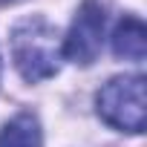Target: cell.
I'll return each mask as SVG.
<instances>
[{"instance_id": "4", "label": "cell", "mask_w": 147, "mask_h": 147, "mask_svg": "<svg viewBox=\"0 0 147 147\" xmlns=\"http://www.w3.org/2000/svg\"><path fill=\"white\" fill-rule=\"evenodd\" d=\"M113 52L124 61H144V55H147V29L138 18H124L115 26Z\"/></svg>"}, {"instance_id": "3", "label": "cell", "mask_w": 147, "mask_h": 147, "mask_svg": "<svg viewBox=\"0 0 147 147\" xmlns=\"http://www.w3.org/2000/svg\"><path fill=\"white\" fill-rule=\"evenodd\" d=\"M104 23H107L104 3L101 0H84L75 20H72V26H69V35L63 38L61 52L75 63H92L101 52Z\"/></svg>"}, {"instance_id": "5", "label": "cell", "mask_w": 147, "mask_h": 147, "mask_svg": "<svg viewBox=\"0 0 147 147\" xmlns=\"http://www.w3.org/2000/svg\"><path fill=\"white\" fill-rule=\"evenodd\" d=\"M0 147H40L38 118L29 115V113L12 118L3 130H0Z\"/></svg>"}, {"instance_id": "1", "label": "cell", "mask_w": 147, "mask_h": 147, "mask_svg": "<svg viewBox=\"0 0 147 147\" xmlns=\"http://www.w3.org/2000/svg\"><path fill=\"white\" fill-rule=\"evenodd\" d=\"M12 58L18 72L29 81H46L61 66V40L52 23L43 18H29L12 32Z\"/></svg>"}, {"instance_id": "2", "label": "cell", "mask_w": 147, "mask_h": 147, "mask_svg": "<svg viewBox=\"0 0 147 147\" xmlns=\"http://www.w3.org/2000/svg\"><path fill=\"white\" fill-rule=\"evenodd\" d=\"M98 115L124 133H144L147 124V98L141 75H118L98 92Z\"/></svg>"}, {"instance_id": "6", "label": "cell", "mask_w": 147, "mask_h": 147, "mask_svg": "<svg viewBox=\"0 0 147 147\" xmlns=\"http://www.w3.org/2000/svg\"><path fill=\"white\" fill-rule=\"evenodd\" d=\"M0 3H3V0H0Z\"/></svg>"}]
</instances>
